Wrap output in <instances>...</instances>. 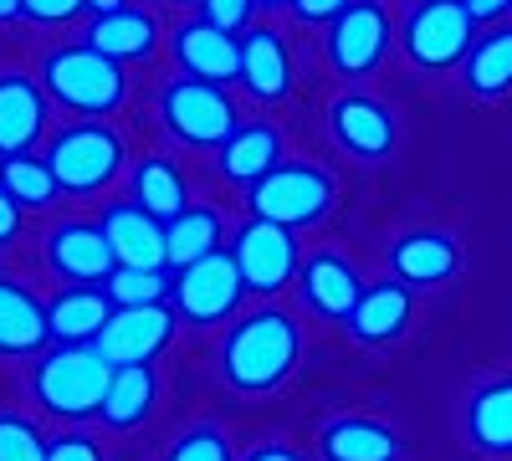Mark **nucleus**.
<instances>
[{
	"label": "nucleus",
	"instance_id": "obj_1",
	"mask_svg": "<svg viewBox=\"0 0 512 461\" xmlns=\"http://www.w3.org/2000/svg\"><path fill=\"white\" fill-rule=\"evenodd\" d=\"M303 354V328L282 308H256L236 318L221 339V374L241 395H267L297 369Z\"/></svg>",
	"mask_w": 512,
	"mask_h": 461
},
{
	"label": "nucleus",
	"instance_id": "obj_2",
	"mask_svg": "<svg viewBox=\"0 0 512 461\" xmlns=\"http://www.w3.org/2000/svg\"><path fill=\"white\" fill-rule=\"evenodd\" d=\"M41 88L57 108H67L72 118H108L128 103V72L118 62H108L88 41H57L41 57Z\"/></svg>",
	"mask_w": 512,
	"mask_h": 461
},
{
	"label": "nucleus",
	"instance_id": "obj_3",
	"mask_svg": "<svg viewBox=\"0 0 512 461\" xmlns=\"http://www.w3.org/2000/svg\"><path fill=\"white\" fill-rule=\"evenodd\" d=\"M108 385H113V364L98 354V344H52L36 354V369H31V395L57 421L98 415Z\"/></svg>",
	"mask_w": 512,
	"mask_h": 461
},
{
	"label": "nucleus",
	"instance_id": "obj_4",
	"mask_svg": "<svg viewBox=\"0 0 512 461\" xmlns=\"http://www.w3.org/2000/svg\"><path fill=\"white\" fill-rule=\"evenodd\" d=\"M41 159L52 164L62 195H98L123 175L128 139L108 118H72V123H62V129H52Z\"/></svg>",
	"mask_w": 512,
	"mask_h": 461
},
{
	"label": "nucleus",
	"instance_id": "obj_5",
	"mask_svg": "<svg viewBox=\"0 0 512 461\" xmlns=\"http://www.w3.org/2000/svg\"><path fill=\"white\" fill-rule=\"evenodd\" d=\"M477 47V21L466 0H410L400 21V52L420 72H451Z\"/></svg>",
	"mask_w": 512,
	"mask_h": 461
},
{
	"label": "nucleus",
	"instance_id": "obj_6",
	"mask_svg": "<svg viewBox=\"0 0 512 461\" xmlns=\"http://www.w3.org/2000/svg\"><path fill=\"white\" fill-rule=\"evenodd\" d=\"M333 175L323 170V164H303V159H282L277 170L256 185L246 200H251V216L256 221H272V226H313L333 211Z\"/></svg>",
	"mask_w": 512,
	"mask_h": 461
},
{
	"label": "nucleus",
	"instance_id": "obj_7",
	"mask_svg": "<svg viewBox=\"0 0 512 461\" xmlns=\"http://www.w3.org/2000/svg\"><path fill=\"white\" fill-rule=\"evenodd\" d=\"M159 123L185 149H221L241 129L231 93L216 88V82H195V77L164 82V93H159Z\"/></svg>",
	"mask_w": 512,
	"mask_h": 461
},
{
	"label": "nucleus",
	"instance_id": "obj_8",
	"mask_svg": "<svg viewBox=\"0 0 512 461\" xmlns=\"http://www.w3.org/2000/svg\"><path fill=\"white\" fill-rule=\"evenodd\" d=\"M246 298V282L236 272V257L231 246L210 251L205 262H190L175 272V287H169V308L180 313V323H195V328H216L226 318H236Z\"/></svg>",
	"mask_w": 512,
	"mask_h": 461
},
{
	"label": "nucleus",
	"instance_id": "obj_9",
	"mask_svg": "<svg viewBox=\"0 0 512 461\" xmlns=\"http://www.w3.org/2000/svg\"><path fill=\"white\" fill-rule=\"evenodd\" d=\"M390 36H395V26H390L384 0H354V6L338 16V21L328 26V36H323L328 67H333L338 77L359 82V77H369V72L384 62V52H390Z\"/></svg>",
	"mask_w": 512,
	"mask_h": 461
},
{
	"label": "nucleus",
	"instance_id": "obj_10",
	"mask_svg": "<svg viewBox=\"0 0 512 461\" xmlns=\"http://www.w3.org/2000/svg\"><path fill=\"white\" fill-rule=\"evenodd\" d=\"M231 257H236V272H241L246 292H262V298L282 292L287 282H297V272H303V262H297V231L256 221V216L246 226H236Z\"/></svg>",
	"mask_w": 512,
	"mask_h": 461
},
{
	"label": "nucleus",
	"instance_id": "obj_11",
	"mask_svg": "<svg viewBox=\"0 0 512 461\" xmlns=\"http://www.w3.org/2000/svg\"><path fill=\"white\" fill-rule=\"evenodd\" d=\"M328 134L333 144L344 149L349 159H364V164H379V159H390L395 144H400V129H395V113L384 108L374 93H338L328 103Z\"/></svg>",
	"mask_w": 512,
	"mask_h": 461
},
{
	"label": "nucleus",
	"instance_id": "obj_12",
	"mask_svg": "<svg viewBox=\"0 0 512 461\" xmlns=\"http://www.w3.org/2000/svg\"><path fill=\"white\" fill-rule=\"evenodd\" d=\"M47 267L67 287H103L118 272V257L98 221H57L47 231Z\"/></svg>",
	"mask_w": 512,
	"mask_h": 461
},
{
	"label": "nucleus",
	"instance_id": "obj_13",
	"mask_svg": "<svg viewBox=\"0 0 512 461\" xmlns=\"http://www.w3.org/2000/svg\"><path fill=\"white\" fill-rule=\"evenodd\" d=\"M180 328V313L169 303H154V308H118L108 318V328L98 333V354L123 369V364H149L154 354L169 349V339H175Z\"/></svg>",
	"mask_w": 512,
	"mask_h": 461
},
{
	"label": "nucleus",
	"instance_id": "obj_14",
	"mask_svg": "<svg viewBox=\"0 0 512 461\" xmlns=\"http://www.w3.org/2000/svg\"><path fill=\"white\" fill-rule=\"evenodd\" d=\"M169 52H175V67L195 82H241V36L210 26L205 16H190L169 31Z\"/></svg>",
	"mask_w": 512,
	"mask_h": 461
},
{
	"label": "nucleus",
	"instance_id": "obj_15",
	"mask_svg": "<svg viewBox=\"0 0 512 461\" xmlns=\"http://www.w3.org/2000/svg\"><path fill=\"white\" fill-rule=\"evenodd\" d=\"M52 129V98L36 77L6 67L0 72V159L31 154Z\"/></svg>",
	"mask_w": 512,
	"mask_h": 461
},
{
	"label": "nucleus",
	"instance_id": "obj_16",
	"mask_svg": "<svg viewBox=\"0 0 512 461\" xmlns=\"http://www.w3.org/2000/svg\"><path fill=\"white\" fill-rule=\"evenodd\" d=\"M297 292H303V303L318 318L349 323L354 303L364 298V277L344 251H313V257L303 262V272H297Z\"/></svg>",
	"mask_w": 512,
	"mask_h": 461
},
{
	"label": "nucleus",
	"instance_id": "obj_17",
	"mask_svg": "<svg viewBox=\"0 0 512 461\" xmlns=\"http://www.w3.org/2000/svg\"><path fill=\"white\" fill-rule=\"evenodd\" d=\"M277 164H282V129H277V123H241V129L216 149L221 180L246 190V195L262 185Z\"/></svg>",
	"mask_w": 512,
	"mask_h": 461
},
{
	"label": "nucleus",
	"instance_id": "obj_18",
	"mask_svg": "<svg viewBox=\"0 0 512 461\" xmlns=\"http://www.w3.org/2000/svg\"><path fill=\"white\" fill-rule=\"evenodd\" d=\"M88 47H98L108 62L118 67H134V62H149L159 52V26L144 6H118L108 16H88V31H82Z\"/></svg>",
	"mask_w": 512,
	"mask_h": 461
},
{
	"label": "nucleus",
	"instance_id": "obj_19",
	"mask_svg": "<svg viewBox=\"0 0 512 461\" xmlns=\"http://www.w3.org/2000/svg\"><path fill=\"white\" fill-rule=\"evenodd\" d=\"M52 344V323H47V303L16 277L0 272V354L11 359H31Z\"/></svg>",
	"mask_w": 512,
	"mask_h": 461
},
{
	"label": "nucleus",
	"instance_id": "obj_20",
	"mask_svg": "<svg viewBox=\"0 0 512 461\" xmlns=\"http://www.w3.org/2000/svg\"><path fill=\"white\" fill-rule=\"evenodd\" d=\"M98 226L113 246L118 267H164V221H154L144 205L113 200V205H103Z\"/></svg>",
	"mask_w": 512,
	"mask_h": 461
},
{
	"label": "nucleus",
	"instance_id": "obj_21",
	"mask_svg": "<svg viewBox=\"0 0 512 461\" xmlns=\"http://www.w3.org/2000/svg\"><path fill=\"white\" fill-rule=\"evenodd\" d=\"M390 272L405 287H436L461 272V246L451 231H405L390 246Z\"/></svg>",
	"mask_w": 512,
	"mask_h": 461
},
{
	"label": "nucleus",
	"instance_id": "obj_22",
	"mask_svg": "<svg viewBox=\"0 0 512 461\" xmlns=\"http://www.w3.org/2000/svg\"><path fill=\"white\" fill-rule=\"evenodd\" d=\"M241 88L262 103H282L292 93V57L277 26H251L241 36Z\"/></svg>",
	"mask_w": 512,
	"mask_h": 461
},
{
	"label": "nucleus",
	"instance_id": "obj_23",
	"mask_svg": "<svg viewBox=\"0 0 512 461\" xmlns=\"http://www.w3.org/2000/svg\"><path fill=\"white\" fill-rule=\"evenodd\" d=\"M405 441L369 415H338L318 431V461H400Z\"/></svg>",
	"mask_w": 512,
	"mask_h": 461
},
{
	"label": "nucleus",
	"instance_id": "obj_24",
	"mask_svg": "<svg viewBox=\"0 0 512 461\" xmlns=\"http://www.w3.org/2000/svg\"><path fill=\"white\" fill-rule=\"evenodd\" d=\"M118 313V303L108 298V287H62L47 303V323H52V344H98V333L108 328V318Z\"/></svg>",
	"mask_w": 512,
	"mask_h": 461
},
{
	"label": "nucleus",
	"instance_id": "obj_25",
	"mask_svg": "<svg viewBox=\"0 0 512 461\" xmlns=\"http://www.w3.org/2000/svg\"><path fill=\"white\" fill-rule=\"evenodd\" d=\"M410 313H415V298H410V287L400 277L369 282L364 298L349 313V333L359 344H390V339H400V333L410 328Z\"/></svg>",
	"mask_w": 512,
	"mask_h": 461
},
{
	"label": "nucleus",
	"instance_id": "obj_26",
	"mask_svg": "<svg viewBox=\"0 0 512 461\" xmlns=\"http://www.w3.org/2000/svg\"><path fill=\"white\" fill-rule=\"evenodd\" d=\"M466 441L482 456H512V374L472 390V400H466Z\"/></svg>",
	"mask_w": 512,
	"mask_h": 461
},
{
	"label": "nucleus",
	"instance_id": "obj_27",
	"mask_svg": "<svg viewBox=\"0 0 512 461\" xmlns=\"http://www.w3.org/2000/svg\"><path fill=\"white\" fill-rule=\"evenodd\" d=\"M128 200L144 205L154 221H175V216H185L190 205H195V200H190V185H185V175H180V164L164 159V154H144V159L134 164Z\"/></svg>",
	"mask_w": 512,
	"mask_h": 461
},
{
	"label": "nucleus",
	"instance_id": "obj_28",
	"mask_svg": "<svg viewBox=\"0 0 512 461\" xmlns=\"http://www.w3.org/2000/svg\"><path fill=\"white\" fill-rule=\"evenodd\" d=\"M154 400H159V374L149 364H123V369H113V385L103 395L98 421L108 431H134L154 415Z\"/></svg>",
	"mask_w": 512,
	"mask_h": 461
},
{
	"label": "nucleus",
	"instance_id": "obj_29",
	"mask_svg": "<svg viewBox=\"0 0 512 461\" xmlns=\"http://www.w3.org/2000/svg\"><path fill=\"white\" fill-rule=\"evenodd\" d=\"M221 241H226V221L216 205H190L185 216L164 221V267L180 272L190 262H205L210 251H221Z\"/></svg>",
	"mask_w": 512,
	"mask_h": 461
},
{
	"label": "nucleus",
	"instance_id": "obj_30",
	"mask_svg": "<svg viewBox=\"0 0 512 461\" xmlns=\"http://www.w3.org/2000/svg\"><path fill=\"white\" fill-rule=\"evenodd\" d=\"M461 82L472 98H502L512 93V26H487L477 47L461 62Z\"/></svg>",
	"mask_w": 512,
	"mask_h": 461
},
{
	"label": "nucleus",
	"instance_id": "obj_31",
	"mask_svg": "<svg viewBox=\"0 0 512 461\" xmlns=\"http://www.w3.org/2000/svg\"><path fill=\"white\" fill-rule=\"evenodd\" d=\"M0 185L11 190V200L21 205V211H47V205H57L62 185L52 175V164L41 154H16V159H0Z\"/></svg>",
	"mask_w": 512,
	"mask_h": 461
},
{
	"label": "nucleus",
	"instance_id": "obj_32",
	"mask_svg": "<svg viewBox=\"0 0 512 461\" xmlns=\"http://www.w3.org/2000/svg\"><path fill=\"white\" fill-rule=\"evenodd\" d=\"M103 287L118 308H154L175 287V277H169V267H118Z\"/></svg>",
	"mask_w": 512,
	"mask_h": 461
},
{
	"label": "nucleus",
	"instance_id": "obj_33",
	"mask_svg": "<svg viewBox=\"0 0 512 461\" xmlns=\"http://www.w3.org/2000/svg\"><path fill=\"white\" fill-rule=\"evenodd\" d=\"M164 461H236V456H231V436L221 426L200 421V426L175 436V446L164 451Z\"/></svg>",
	"mask_w": 512,
	"mask_h": 461
},
{
	"label": "nucleus",
	"instance_id": "obj_34",
	"mask_svg": "<svg viewBox=\"0 0 512 461\" xmlns=\"http://www.w3.org/2000/svg\"><path fill=\"white\" fill-rule=\"evenodd\" d=\"M0 461H47V441L21 410H0Z\"/></svg>",
	"mask_w": 512,
	"mask_h": 461
},
{
	"label": "nucleus",
	"instance_id": "obj_35",
	"mask_svg": "<svg viewBox=\"0 0 512 461\" xmlns=\"http://www.w3.org/2000/svg\"><path fill=\"white\" fill-rule=\"evenodd\" d=\"M88 16V0H21V21L31 26H72Z\"/></svg>",
	"mask_w": 512,
	"mask_h": 461
},
{
	"label": "nucleus",
	"instance_id": "obj_36",
	"mask_svg": "<svg viewBox=\"0 0 512 461\" xmlns=\"http://www.w3.org/2000/svg\"><path fill=\"white\" fill-rule=\"evenodd\" d=\"M256 6L262 0H200V16L210 21V26H221V31H251V16H256Z\"/></svg>",
	"mask_w": 512,
	"mask_h": 461
},
{
	"label": "nucleus",
	"instance_id": "obj_37",
	"mask_svg": "<svg viewBox=\"0 0 512 461\" xmlns=\"http://www.w3.org/2000/svg\"><path fill=\"white\" fill-rule=\"evenodd\" d=\"M47 461H103V441L93 431H62L47 441Z\"/></svg>",
	"mask_w": 512,
	"mask_h": 461
},
{
	"label": "nucleus",
	"instance_id": "obj_38",
	"mask_svg": "<svg viewBox=\"0 0 512 461\" xmlns=\"http://www.w3.org/2000/svg\"><path fill=\"white\" fill-rule=\"evenodd\" d=\"M287 6H292L297 21H308V26H333L338 16L354 6V0H287Z\"/></svg>",
	"mask_w": 512,
	"mask_h": 461
},
{
	"label": "nucleus",
	"instance_id": "obj_39",
	"mask_svg": "<svg viewBox=\"0 0 512 461\" xmlns=\"http://www.w3.org/2000/svg\"><path fill=\"white\" fill-rule=\"evenodd\" d=\"M21 236V205L11 200V190L0 185V246H11Z\"/></svg>",
	"mask_w": 512,
	"mask_h": 461
},
{
	"label": "nucleus",
	"instance_id": "obj_40",
	"mask_svg": "<svg viewBox=\"0 0 512 461\" xmlns=\"http://www.w3.org/2000/svg\"><path fill=\"white\" fill-rule=\"evenodd\" d=\"M466 11H472L477 26H497V16L512 11V0H466Z\"/></svg>",
	"mask_w": 512,
	"mask_h": 461
},
{
	"label": "nucleus",
	"instance_id": "obj_41",
	"mask_svg": "<svg viewBox=\"0 0 512 461\" xmlns=\"http://www.w3.org/2000/svg\"><path fill=\"white\" fill-rule=\"evenodd\" d=\"M246 461H303L292 446H282V441H267V446H256V451H246Z\"/></svg>",
	"mask_w": 512,
	"mask_h": 461
},
{
	"label": "nucleus",
	"instance_id": "obj_42",
	"mask_svg": "<svg viewBox=\"0 0 512 461\" xmlns=\"http://www.w3.org/2000/svg\"><path fill=\"white\" fill-rule=\"evenodd\" d=\"M21 21V0H0V26H11Z\"/></svg>",
	"mask_w": 512,
	"mask_h": 461
},
{
	"label": "nucleus",
	"instance_id": "obj_43",
	"mask_svg": "<svg viewBox=\"0 0 512 461\" xmlns=\"http://www.w3.org/2000/svg\"><path fill=\"white\" fill-rule=\"evenodd\" d=\"M118 6H128V0H88V16H108Z\"/></svg>",
	"mask_w": 512,
	"mask_h": 461
},
{
	"label": "nucleus",
	"instance_id": "obj_44",
	"mask_svg": "<svg viewBox=\"0 0 512 461\" xmlns=\"http://www.w3.org/2000/svg\"><path fill=\"white\" fill-rule=\"evenodd\" d=\"M169 6H190V0H169Z\"/></svg>",
	"mask_w": 512,
	"mask_h": 461
},
{
	"label": "nucleus",
	"instance_id": "obj_45",
	"mask_svg": "<svg viewBox=\"0 0 512 461\" xmlns=\"http://www.w3.org/2000/svg\"><path fill=\"white\" fill-rule=\"evenodd\" d=\"M262 6H282V0H262Z\"/></svg>",
	"mask_w": 512,
	"mask_h": 461
}]
</instances>
